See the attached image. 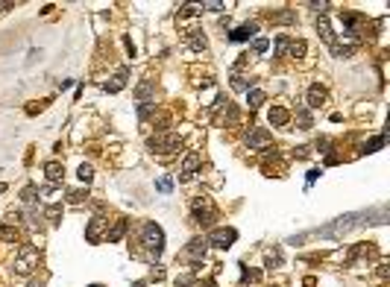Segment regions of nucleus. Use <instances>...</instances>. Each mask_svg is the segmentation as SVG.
<instances>
[{"label": "nucleus", "instance_id": "f257e3e1", "mask_svg": "<svg viewBox=\"0 0 390 287\" xmlns=\"http://www.w3.org/2000/svg\"><path fill=\"white\" fill-rule=\"evenodd\" d=\"M141 258H150V261H159L161 249H164V232L156 226V223H144L141 226Z\"/></svg>", "mask_w": 390, "mask_h": 287}, {"label": "nucleus", "instance_id": "f03ea898", "mask_svg": "<svg viewBox=\"0 0 390 287\" xmlns=\"http://www.w3.org/2000/svg\"><path fill=\"white\" fill-rule=\"evenodd\" d=\"M147 147H150L153 155H161V158L167 161V158H173V155L182 150V138H179L176 132H167V129H164V132H156V135L147 141Z\"/></svg>", "mask_w": 390, "mask_h": 287}, {"label": "nucleus", "instance_id": "7ed1b4c3", "mask_svg": "<svg viewBox=\"0 0 390 287\" xmlns=\"http://www.w3.org/2000/svg\"><path fill=\"white\" fill-rule=\"evenodd\" d=\"M191 220L194 226H211L217 220V208L208 197H194L191 199Z\"/></svg>", "mask_w": 390, "mask_h": 287}, {"label": "nucleus", "instance_id": "20e7f679", "mask_svg": "<svg viewBox=\"0 0 390 287\" xmlns=\"http://www.w3.org/2000/svg\"><path fill=\"white\" fill-rule=\"evenodd\" d=\"M35 270H38V249L21 246L15 255V276H32Z\"/></svg>", "mask_w": 390, "mask_h": 287}, {"label": "nucleus", "instance_id": "39448f33", "mask_svg": "<svg viewBox=\"0 0 390 287\" xmlns=\"http://www.w3.org/2000/svg\"><path fill=\"white\" fill-rule=\"evenodd\" d=\"M238 241V232L232 229V226H223V229H214L208 238H206V243L208 246H217V249H229L232 243Z\"/></svg>", "mask_w": 390, "mask_h": 287}, {"label": "nucleus", "instance_id": "423d86ee", "mask_svg": "<svg viewBox=\"0 0 390 287\" xmlns=\"http://www.w3.org/2000/svg\"><path fill=\"white\" fill-rule=\"evenodd\" d=\"M270 144H273V135H270L267 129L252 126V129L247 132V147H250V150H267Z\"/></svg>", "mask_w": 390, "mask_h": 287}, {"label": "nucleus", "instance_id": "0eeeda50", "mask_svg": "<svg viewBox=\"0 0 390 287\" xmlns=\"http://www.w3.org/2000/svg\"><path fill=\"white\" fill-rule=\"evenodd\" d=\"M200 164H203V153H188L185 161H182V167H179V182H188L200 170Z\"/></svg>", "mask_w": 390, "mask_h": 287}, {"label": "nucleus", "instance_id": "6e6552de", "mask_svg": "<svg viewBox=\"0 0 390 287\" xmlns=\"http://www.w3.org/2000/svg\"><path fill=\"white\" fill-rule=\"evenodd\" d=\"M106 229H109V223L97 214V217L85 226V241H88V243H100V241L106 238Z\"/></svg>", "mask_w": 390, "mask_h": 287}, {"label": "nucleus", "instance_id": "1a4fd4ad", "mask_svg": "<svg viewBox=\"0 0 390 287\" xmlns=\"http://www.w3.org/2000/svg\"><path fill=\"white\" fill-rule=\"evenodd\" d=\"M206 249H208L206 238H194V241L188 243V249L182 252V258H194V267H200V258L206 255Z\"/></svg>", "mask_w": 390, "mask_h": 287}, {"label": "nucleus", "instance_id": "9d476101", "mask_svg": "<svg viewBox=\"0 0 390 287\" xmlns=\"http://www.w3.org/2000/svg\"><path fill=\"white\" fill-rule=\"evenodd\" d=\"M126 229H129V220H126V217H117V220H115V223L106 229V241H109V243H117V241H123Z\"/></svg>", "mask_w": 390, "mask_h": 287}, {"label": "nucleus", "instance_id": "9b49d317", "mask_svg": "<svg viewBox=\"0 0 390 287\" xmlns=\"http://www.w3.org/2000/svg\"><path fill=\"white\" fill-rule=\"evenodd\" d=\"M41 170H44V176H47L53 185H59V182H62V176H65V164H62V161H56V158L44 161V167H41Z\"/></svg>", "mask_w": 390, "mask_h": 287}, {"label": "nucleus", "instance_id": "f8f14e48", "mask_svg": "<svg viewBox=\"0 0 390 287\" xmlns=\"http://www.w3.org/2000/svg\"><path fill=\"white\" fill-rule=\"evenodd\" d=\"M305 103H308L305 109H320V106L326 103V88H323V85H311L308 94H305Z\"/></svg>", "mask_w": 390, "mask_h": 287}, {"label": "nucleus", "instance_id": "ddd939ff", "mask_svg": "<svg viewBox=\"0 0 390 287\" xmlns=\"http://www.w3.org/2000/svg\"><path fill=\"white\" fill-rule=\"evenodd\" d=\"M255 32H258V23H255V21L250 23V21H247V23H241L238 29H232V32H229V41H247V38H250V35H255Z\"/></svg>", "mask_w": 390, "mask_h": 287}, {"label": "nucleus", "instance_id": "4468645a", "mask_svg": "<svg viewBox=\"0 0 390 287\" xmlns=\"http://www.w3.org/2000/svg\"><path fill=\"white\" fill-rule=\"evenodd\" d=\"M185 44L191 47V50H206L208 47V41H206V32L203 29H191V32H185Z\"/></svg>", "mask_w": 390, "mask_h": 287}, {"label": "nucleus", "instance_id": "2eb2a0df", "mask_svg": "<svg viewBox=\"0 0 390 287\" xmlns=\"http://www.w3.org/2000/svg\"><path fill=\"white\" fill-rule=\"evenodd\" d=\"M341 23H344V26H349V32H355V26H361V23H364V15H361V12H355V9H344V12H341Z\"/></svg>", "mask_w": 390, "mask_h": 287}, {"label": "nucleus", "instance_id": "dca6fc26", "mask_svg": "<svg viewBox=\"0 0 390 287\" xmlns=\"http://www.w3.org/2000/svg\"><path fill=\"white\" fill-rule=\"evenodd\" d=\"M126 79H129V67H120V70L106 82V91H109V94H117V91L126 85Z\"/></svg>", "mask_w": 390, "mask_h": 287}, {"label": "nucleus", "instance_id": "f3484780", "mask_svg": "<svg viewBox=\"0 0 390 287\" xmlns=\"http://www.w3.org/2000/svg\"><path fill=\"white\" fill-rule=\"evenodd\" d=\"M267 21H270V23H294V21H297V12H291V9H276V12H267Z\"/></svg>", "mask_w": 390, "mask_h": 287}, {"label": "nucleus", "instance_id": "a211bd4d", "mask_svg": "<svg viewBox=\"0 0 390 287\" xmlns=\"http://www.w3.org/2000/svg\"><path fill=\"white\" fill-rule=\"evenodd\" d=\"M317 32H320V38H323L326 44H335V32H332V23H329V18H326V15H320V18H317Z\"/></svg>", "mask_w": 390, "mask_h": 287}, {"label": "nucleus", "instance_id": "6ab92c4d", "mask_svg": "<svg viewBox=\"0 0 390 287\" xmlns=\"http://www.w3.org/2000/svg\"><path fill=\"white\" fill-rule=\"evenodd\" d=\"M288 120H291V111H288L285 106H273V109H270V123H273V126H285Z\"/></svg>", "mask_w": 390, "mask_h": 287}, {"label": "nucleus", "instance_id": "aec40b11", "mask_svg": "<svg viewBox=\"0 0 390 287\" xmlns=\"http://www.w3.org/2000/svg\"><path fill=\"white\" fill-rule=\"evenodd\" d=\"M138 100H150V97H156V82H141V85H135V91H132Z\"/></svg>", "mask_w": 390, "mask_h": 287}, {"label": "nucleus", "instance_id": "412c9836", "mask_svg": "<svg viewBox=\"0 0 390 287\" xmlns=\"http://www.w3.org/2000/svg\"><path fill=\"white\" fill-rule=\"evenodd\" d=\"M264 100H267V94H264L261 88H250V91H247V106H250V109L264 106Z\"/></svg>", "mask_w": 390, "mask_h": 287}, {"label": "nucleus", "instance_id": "4be33fe9", "mask_svg": "<svg viewBox=\"0 0 390 287\" xmlns=\"http://www.w3.org/2000/svg\"><path fill=\"white\" fill-rule=\"evenodd\" d=\"M0 241L3 243H18L21 241V232H18V226H0Z\"/></svg>", "mask_w": 390, "mask_h": 287}, {"label": "nucleus", "instance_id": "5701e85b", "mask_svg": "<svg viewBox=\"0 0 390 287\" xmlns=\"http://www.w3.org/2000/svg\"><path fill=\"white\" fill-rule=\"evenodd\" d=\"M288 53H291V59H302V56L308 53V44H305L302 38H294V41L288 44Z\"/></svg>", "mask_w": 390, "mask_h": 287}, {"label": "nucleus", "instance_id": "b1692460", "mask_svg": "<svg viewBox=\"0 0 390 287\" xmlns=\"http://www.w3.org/2000/svg\"><path fill=\"white\" fill-rule=\"evenodd\" d=\"M355 50L358 47H352V44H332V53L338 59H349V56H355Z\"/></svg>", "mask_w": 390, "mask_h": 287}, {"label": "nucleus", "instance_id": "393cba45", "mask_svg": "<svg viewBox=\"0 0 390 287\" xmlns=\"http://www.w3.org/2000/svg\"><path fill=\"white\" fill-rule=\"evenodd\" d=\"M21 199H23L26 205H35V202H38V188H35V185H26V188L21 191Z\"/></svg>", "mask_w": 390, "mask_h": 287}, {"label": "nucleus", "instance_id": "a878e982", "mask_svg": "<svg viewBox=\"0 0 390 287\" xmlns=\"http://www.w3.org/2000/svg\"><path fill=\"white\" fill-rule=\"evenodd\" d=\"M297 123H299L302 129H311V111H308L305 106H299V109H297Z\"/></svg>", "mask_w": 390, "mask_h": 287}, {"label": "nucleus", "instance_id": "bb28decb", "mask_svg": "<svg viewBox=\"0 0 390 287\" xmlns=\"http://www.w3.org/2000/svg\"><path fill=\"white\" fill-rule=\"evenodd\" d=\"M76 176H79V182H82V185H91V179H94V167H91V164H79Z\"/></svg>", "mask_w": 390, "mask_h": 287}, {"label": "nucleus", "instance_id": "cd10ccee", "mask_svg": "<svg viewBox=\"0 0 390 287\" xmlns=\"http://www.w3.org/2000/svg\"><path fill=\"white\" fill-rule=\"evenodd\" d=\"M44 217H47L50 223H59V220H62V205H56V202L47 205V208H44Z\"/></svg>", "mask_w": 390, "mask_h": 287}, {"label": "nucleus", "instance_id": "c85d7f7f", "mask_svg": "<svg viewBox=\"0 0 390 287\" xmlns=\"http://www.w3.org/2000/svg\"><path fill=\"white\" fill-rule=\"evenodd\" d=\"M385 144H388V138H385V135H379V138H373V141H367V144H364V153H376V150H382Z\"/></svg>", "mask_w": 390, "mask_h": 287}, {"label": "nucleus", "instance_id": "c756f323", "mask_svg": "<svg viewBox=\"0 0 390 287\" xmlns=\"http://www.w3.org/2000/svg\"><path fill=\"white\" fill-rule=\"evenodd\" d=\"M197 12H203L200 3H185V6H179V18H191V15H197Z\"/></svg>", "mask_w": 390, "mask_h": 287}, {"label": "nucleus", "instance_id": "7c9ffc66", "mask_svg": "<svg viewBox=\"0 0 390 287\" xmlns=\"http://www.w3.org/2000/svg\"><path fill=\"white\" fill-rule=\"evenodd\" d=\"M288 44H291L288 35H279V38H276V59H282V56L288 53Z\"/></svg>", "mask_w": 390, "mask_h": 287}, {"label": "nucleus", "instance_id": "2f4dec72", "mask_svg": "<svg viewBox=\"0 0 390 287\" xmlns=\"http://www.w3.org/2000/svg\"><path fill=\"white\" fill-rule=\"evenodd\" d=\"M267 47H270V41H267V38H264V35H258V38H255V41H252V53H255V56H261V53H264V50H267Z\"/></svg>", "mask_w": 390, "mask_h": 287}, {"label": "nucleus", "instance_id": "473e14b6", "mask_svg": "<svg viewBox=\"0 0 390 287\" xmlns=\"http://www.w3.org/2000/svg\"><path fill=\"white\" fill-rule=\"evenodd\" d=\"M153 111H156V103H153V100H147V103H141V106H138V117H141V120H144V117H150Z\"/></svg>", "mask_w": 390, "mask_h": 287}, {"label": "nucleus", "instance_id": "72a5a7b5", "mask_svg": "<svg viewBox=\"0 0 390 287\" xmlns=\"http://www.w3.org/2000/svg\"><path fill=\"white\" fill-rule=\"evenodd\" d=\"M232 88H235V91H250V79H244V76L235 73V76H232Z\"/></svg>", "mask_w": 390, "mask_h": 287}, {"label": "nucleus", "instance_id": "f704fd0d", "mask_svg": "<svg viewBox=\"0 0 390 287\" xmlns=\"http://www.w3.org/2000/svg\"><path fill=\"white\" fill-rule=\"evenodd\" d=\"M68 199H70L73 205H79V202L88 199V191H68Z\"/></svg>", "mask_w": 390, "mask_h": 287}, {"label": "nucleus", "instance_id": "c9c22d12", "mask_svg": "<svg viewBox=\"0 0 390 287\" xmlns=\"http://www.w3.org/2000/svg\"><path fill=\"white\" fill-rule=\"evenodd\" d=\"M279 264H282V252H279V249L267 252V270H273V267H279Z\"/></svg>", "mask_w": 390, "mask_h": 287}, {"label": "nucleus", "instance_id": "e433bc0d", "mask_svg": "<svg viewBox=\"0 0 390 287\" xmlns=\"http://www.w3.org/2000/svg\"><path fill=\"white\" fill-rule=\"evenodd\" d=\"M156 188H159L161 194H170V191H173V182H170V179H159V182H156Z\"/></svg>", "mask_w": 390, "mask_h": 287}, {"label": "nucleus", "instance_id": "4c0bfd02", "mask_svg": "<svg viewBox=\"0 0 390 287\" xmlns=\"http://www.w3.org/2000/svg\"><path fill=\"white\" fill-rule=\"evenodd\" d=\"M191 282H194V276H191V273H185V276H179V279H176V285H182V287H188Z\"/></svg>", "mask_w": 390, "mask_h": 287}, {"label": "nucleus", "instance_id": "58836bf2", "mask_svg": "<svg viewBox=\"0 0 390 287\" xmlns=\"http://www.w3.org/2000/svg\"><path fill=\"white\" fill-rule=\"evenodd\" d=\"M258 279H261V276H258V273H250V270H247V273H244V282H250V285H255V282H258Z\"/></svg>", "mask_w": 390, "mask_h": 287}, {"label": "nucleus", "instance_id": "ea45409f", "mask_svg": "<svg viewBox=\"0 0 390 287\" xmlns=\"http://www.w3.org/2000/svg\"><path fill=\"white\" fill-rule=\"evenodd\" d=\"M47 285V276H41V279H29V285L26 287H44Z\"/></svg>", "mask_w": 390, "mask_h": 287}, {"label": "nucleus", "instance_id": "a19ab883", "mask_svg": "<svg viewBox=\"0 0 390 287\" xmlns=\"http://www.w3.org/2000/svg\"><path fill=\"white\" fill-rule=\"evenodd\" d=\"M308 153H311L308 147H299V150H294V155H297V158H308Z\"/></svg>", "mask_w": 390, "mask_h": 287}, {"label": "nucleus", "instance_id": "79ce46f5", "mask_svg": "<svg viewBox=\"0 0 390 287\" xmlns=\"http://www.w3.org/2000/svg\"><path fill=\"white\" fill-rule=\"evenodd\" d=\"M302 287H317V279H314V276H308V279L302 282Z\"/></svg>", "mask_w": 390, "mask_h": 287}, {"label": "nucleus", "instance_id": "37998d69", "mask_svg": "<svg viewBox=\"0 0 390 287\" xmlns=\"http://www.w3.org/2000/svg\"><path fill=\"white\" fill-rule=\"evenodd\" d=\"M153 279H156V282H161V279H164V273H161V267H156V270H153Z\"/></svg>", "mask_w": 390, "mask_h": 287}, {"label": "nucleus", "instance_id": "c03bdc74", "mask_svg": "<svg viewBox=\"0 0 390 287\" xmlns=\"http://www.w3.org/2000/svg\"><path fill=\"white\" fill-rule=\"evenodd\" d=\"M203 287H214V282H211V279H208V282H206V285H203Z\"/></svg>", "mask_w": 390, "mask_h": 287}, {"label": "nucleus", "instance_id": "a18cd8bd", "mask_svg": "<svg viewBox=\"0 0 390 287\" xmlns=\"http://www.w3.org/2000/svg\"><path fill=\"white\" fill-rule=\"evenodd\" d=\"M88 287H103V285H88Z\"/></svg>", "mask_w": 390, "mask_h": 287}]
</instances>
